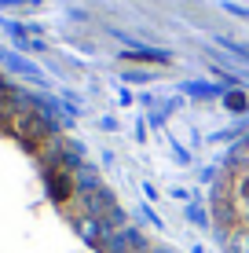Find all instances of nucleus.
Segmentation results:
<instances>
[{
    "mask_svg": "<svg viewBox=\"0 0 249 253\" xmlns=\"http://www.w3.org/2000/svg\"><path fill=\"white\" fill-rule=\"evenodd\" d=\"M213 228L227 253H249V139L231 151L216 176Z\"/></svg>",
    "mask_w": 249,
    "mask_h": 253,
    "instance_id": "nucleus-1",
    "label": "nucleus"
}]
</instances>
